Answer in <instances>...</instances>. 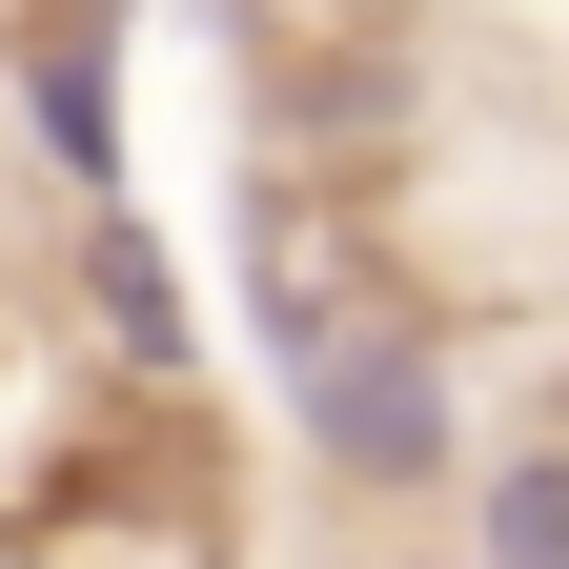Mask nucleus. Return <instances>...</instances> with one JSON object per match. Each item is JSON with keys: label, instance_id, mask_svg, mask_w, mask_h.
Returning <instances> with one entry per match:
<instances>
[{"label": "nucleus", "instance_id": "1", "mask_svg": "<svg viewBox=\"0 0 569 569\" xmlns=\"http://www.w3.org/2000/svg\"><path fill=\"white\" fill-rule=\"evenodd\" d=\"M284 427H306L326 509H427L468 468V387H448V326L427 306H326L284 346Z\"/></svg>", "mask_w": 569, "mask_h": 569}, {"label": "nucleus", "instance_id": "2", "mask_svg": "<svg viewBox=\"0 0 569 569\" xmlns=\"http://www.w3.org/2000/svg\"><path fill=\"white\" fill-rule=\"evenodd\" d=\"M0 102H21V142L61 163V203L102 224V203H122V41L102 21H21V41H0Z\"/></svg>", "mask_w": 569, "mask_h": 569}, {"label": "nucleus", "instance_id": "3", "mask_svg": "<svg viewBox=\"0 0 569 569\" xmlns=\"http://www.w3.org/2000/svg\"><path fill=\"white\" fill-rule=\"evenodd\" d=\"M82 306H102V346H122L142 387H183V284H163V244H142L122 203L82 224Z\"/></svg>", "mask_w": 569, "mask_h": 569}, {"label": "nucleus", "instance_id": "4", "mask_svg": "<svg viewBox=\"0 0 569 569\" xmlns=\"http://www.w3.org/2000/svg\"><path fill=\"white\" fill-rule=\"evenodd\" d=\"M448 569H569V448H488L468 549H448Z\"/></svg>", "mask_w": 569, "mask_h": 569}, {"label": "nucleus", "instance_id": "5", "mask_svg": "<svg viewBox=\"0 0 569 569\" xmlns=\"http://www.w3.org/2000/svg\"><path fill=\"white\" fill-rule=\"evenodd\" d=\"M427 569H448V549H427Z\"/></svg>", "mask_w": 569, "mask_h": 569}]
</instances>
